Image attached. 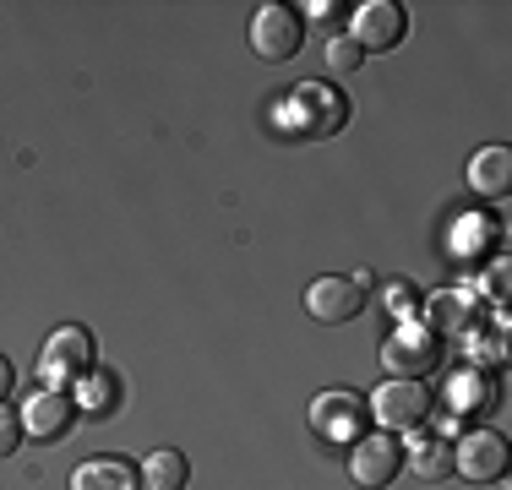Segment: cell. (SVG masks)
Listing matches in <instances>:
<instances>
[{"label": "cell", "mask_w": 512, "mask_h": 490, "mask_svg": "<svg viewBox=\"0 0 512 490\" xmlns=\"http://www.w3.org/2000/svg\"><path fill=\"white\" fill-rule=\"evenodd\" d=\"M137 474H142V490H186L191 463H186V452H175V447H153Z\"/></svg>", "instance_id": "5bb4252c"}, {"label": "cell", "mask_w": 512, "mask_h": 490, "mask_svg": "<svg viewBox=\"0 0 512 490\" xmlns=\"http://www.w3.org/2000/svg\"><path fill=\"white\" fill-rule=\"evenodd\" d=\"M365 409H371V420L382 425V431H420L425 420H431V409H436V398H431V387L425 382H409V376H387L382 387L365 398Z\"/></svg>", "instance_id": "7a4b0ae2"}, {"label": "cell", "mask_w": 512, "mask_h": 490, "mask_svg": "<svg viewBox=\"0 0 512 490\" xmlns=\"http://www.w3.org/2000/svg\"><path fill=\"white\" fill-rule=\"evenodd\" d=\"M360 44L349 39V33H333V39H327V66H333V77H349V71L360 66Z\"/></svg>", "instance_id": "d6986e66"}, {"label": "cell", "mask_w": 512, "mask_h": 490, "mask_svg": "<svg viewBox=\"0 0 512 490\" xmlns=\"http://www.w3.org/2000/svg\"><path fill=\"white\" fill-rule=\"evenodd\" d=\"M365 311V289L355 284V278H316V284H306V316L322 327H338V322H355V316Z\"/></svg>", "instance_id": "9c48e42d"}, {"label": "cell", "mask_w": 512, "mask_h": 490, "mask_svg": "<svg viewBox=\"0 0 512 490\" xmlns=\"http://www.w3.org/2000/svg\"><path fill=\"white\" fill-rule=\"evenodd\" d=\"M469 191L474 196H507L512 191V147L507 142H491V147H480V153L469 158Z\"/></svg>", "instance_id": "7c38bea8"}, {"label": "cell", "mask_w": 512, "mask_h": 490, "mask_svg": "<svg viewBox=\"0 0 512 490\" xmlns=\"http://www.w3.org/2000/svg\"><path fill=\"white\" fill-rule=\"evenodd\" d=\"M447 403H453L458 414H485V409L496 403L491 376H480V371H463V376H453V387H447Z\"/></svg>", "instance_id": "e0dca14e"}, {"label": "cell", "mask_w": 512, "mask_h": 490, "mask_svg": "<svg viewBox=\"0 0 512 490\" xmlns=\"http://www.w3.org/2000/svg\"><path fill=\"white\" fill-rule=\"evenodd\" d=\"M17 414H22V431H28V436L60 441V436L71 431V420H77V403H71L60 387H39V392H33V398L17 409Z\"/></svg>", "instance_id": "8fae6325"}, {"label": "cell", "mask_w": 512, "mask_h": 490, "mask_svg": "<svg viewBox=\"0 0 512 490\" xmlns=\"http://www.w3.org/2000/svg\"><path fill=\"white\" fill-rule=\"evenodd\" d=\"M382 305H387V311H398V322H414V305H420V294H414L409 284H393V289L382 294Z\"/></svg>", "instance_id": "44dd1931"}, {"label": "cell", "mask_w": 512, "mask_h": 490, "mask_svg": "<svg viewBox=\"0 0 512 490\" xmlns=\"http://www.w3.org/2000/svg\"><path fill=\"white\" fill-rule=\"evenodd\" d=\"M404 469V441L393 431H365L349 441V480L360 490H387Z\"/></svg>", "instance_id": "5b68a950"}, {"label": "cell", "mask_w": 512, "mask_h": 490, "mask_svg": "<svg viewBox=\"0 0 512 490\" xmlns=\"http://www.w3.org/2000/svg\"><path fill=\"white\" fill-rule=\"evenodd\" d=\"M11 382H17V371H11V365H6V360H0V403H6V398H11Z\"/></svg>", "instance_id": "cb8c5ba5"}, {"label": "cell", "mask_w": 512, "mask_h": 490, "mask_svg": "<svg viewBox=\"0 0 512 490\" xmlns=\"http://www.w3.org/2000/svg\"><path fill=\"white\" fill-rule=\"evenodd\" d=\"M436 354H442V338H436L425 322H398L393 333L382 338L387 376H409V382H420L425 371H436Z\"/></svg>", "instance_id": "8992f818"}, {"label": "cell", "mask_w": 512, "mask_h": 490, "mask_svg": "<svg viewBox=\"0 0 512 490\" xmlns=\"http://www.w3.org/2000/svg\"><path fill=\"white\" fill-rule=\"evenodd\" d=\"M404 463L420 474V480H447V474H453V441L420 436V441H409V447H404Z\"/></svg>", "instance_id": "2e32d148"}, {"label": "cell", "mask_w": 512, "mask_h": 490, "mask_svg": "<svg viewBox=\"0 0 512 490\" xmlns=\"http://www.w3.org/2000/svg\"><path fill=\"white\" fill-rule=\"evenodd\" d=\"M300 44H306V17H300L295 6L262 0V6L251 11V49L267 66H284L289 55H300Z\"/></svg>", "instance_id": "277c9868"}, {"label": "cell", "mask_w": 512, "mask_h": 490, "mask_svg": "<svg viewBox=\"0 0 512 490\" xmlns=\"http://www.w3.org/2000/svg\"><path fill=\"white\" fill-rule=\"evenodd\" d=\"M338 11H344V6H333V0H316V6H306V28H311V22H333Z\"/></svg>", "instance_id": "603a6c76"}, {"label": "cell", "mask_w": 512, "mask_h": 490, "mask_svg": "<svg viewBox=\"0 0 512 490\" xmlns=\"http://www.w3.org/2000/svg\"><path fill=\"white\" fill-rule=\"evenodd\" d=\"M365 420H371V409H365V398H355V392H322L311 409V425L316 436L327 441H355L365 436Z\"/></svg>", "instance_id": "30bf717a"}, {"label": "cell", "mask_w": 512, "mask_h": 490, "mask_svg": "<svg viewBox=\"0 0 512 490\" xmlns=\"http://www.w3.org/2000/svg\"><path fill=\"white\" fill-rule=\"evenodd\" d=\"M507 441L496 431H463L453 441V474H463L469 485H496L507 474Z\"/></svg>", "instance_id": "ba28073f"}, {"label": "cell", "mask_w": 512, "mask_h": 490, "mask_svg": "<svg viewBox=\"0 0 512 490\" xmlns=\"http://www.w3.org/2000/svg\"><path fill=\"white\" fill-rule=\"evenodd\" d=\"M22 436H28L22 431V414L11 409V403H0V458H11V452L22 447Z\"/></svg>", "instance_id": "ffe728a7"}, {"label": "cell", "mask_w": 512, "mask_h": 490, "mask_svg": "<svg viewBox=\"0 0 512 490\" xmlns=\"http://www.w3.org/2000/svg\"><path fill=\"white\" fill-rule=\"evenodd\" d=\"M71 490H142V474L126 458H88L71 469Z\"/></svg>", "instance_id": "4fadbf2b"}, {"label": "cell", "mask_w": 512, "mask_h": 490, "mask_svg": "<svg viewBox=\"0 0 512 490\" xmlns=\"http://www.w3.org/2000/svg\"><path fill=\"white\" fill-rule=\"evenodd\" d=\"M404 33H409V11L398 0H365L349 17V39L360 44V55H387V49L404 44Z\"/></svg>", "instance_id": "52a82bcc"}, {"label": "cell", "mask_w": 512, "mask_h": 490, "mask_svg": "<svg viewBox=\"0 0 512 490\" xmlns=\"http://www.w3.org/2000/svg\"><path fill=\"white\" fill-rule=\"evenodd\" d=\"M289 120L306 142H327L349 126V98L333 82H295L289 88Z\"/></svg>", "instance_id": "6da1fadb"}, {"label": "cell", "mask_w": 512, "mask_h": 490, "mask_svg": "<svg viewBox=\"0 0 512 490\" xmlns=\"http://www.w3.org/2000/svg\"><path fill=\"white\" fill-rule=\"evenodd\" d=\"M77 414H88V420H109V414H115V403H120V382L109 371H88L77 382Z\"/></svg>", "instance_id": "9a60e30c"}, {"label": "cell", "mask_w": 512, "mask_h": 490, "mask_svg": "<svg viewBox=\"0 0 512 490\" xmlns=\"http://www.w3.org/2000/svg\"><path fill=\"white\" fill-rule=\"evenodd\" d=\"M88 371H99V343H93V333L88 327H55L44 354H39V382L66 387V382H82Z\"/></svg>", "instance_id": "3957f363"}, {"label": "cell", "mask_w": 512, "mask_h": 490, "mask_svg": "<svg viewBox=\"0 0 512 490\" xmlns=\"http://www.w3.org/2000/svg\"><path fill=\"white\" fill-rule=\"evenodd\" d=\"M469 305H474L469 289H442L431 300V322H425V327H431L436 338H442V333H463V327H469V316H463Z\"/></svg>", "instance_id": "ac0fdd59"}, {"label": "cell", "mask_w": 512, "mask_h": 490, "mask_svg": "<svg viewBox=\"0 0 512 490\" xmlns=\"http://www.w3.org/2000/svg\"><path fill=\"white\" fill-rule=\"evenodd\" d=\"M485 294H491V300H502V294H507V267L502 262L485 267Z\"/></svg>", "instance_id": "7402d4cb"}]
</instances>
